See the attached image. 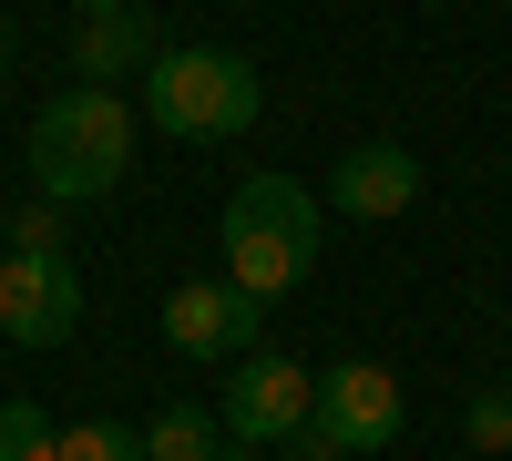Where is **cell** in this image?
Segmentation results:
<instances>
[{
    "label": "cell",
    "instance_id": "cell-1",
    "mask_svg": "<svg viewBox=\"0 0 512 461\" xmlns=\"http://www.w3.org/2000/svg\"><path fill=\"white\" fill-rule=\"evenodd\" d=\"M123 164H134V103L103 93V82H72L31 113V185L52 205H93L123 185Z\"/></svg>",
    "mask_w": 512,
    "mask_h": 461
},
{
    "label": "cell",
    "instance_id": "cell-2",
    "mask_svg": "<svg viewBox=\"0 0 512 461\" xmlns=\"http://www.w3.org/2000/svg\"><path fill=\"white\" fill-rule=\"evenodd\" d=\"M308 267H318V195L297 175H246L226 195V287H246V298L267 308Z\"/></svg>",
    "mask_w": 512,
    "mask_h": 461
},
{
    "label": "cell",
    "instance_id": "cell-3",
    "mask_svg": "<svg viewBox=\"0 0 512 461\" xmlns=\"http://www.w3.org/2000/svg\"><path fill=\"white\" fill-rule=\"evenodd\" d=\"M144 113L175 144H236L256 113H267V82L236 52H154L144 62Z\"/></svg>",
    "mask_w": 512,
    "mask_h": 461
},
{
    "label": "cell",
    "instance_id": "cell-4",
    "mask_svg": "<svg viewBox=\"0 0 512 461\" xmlns=\"http://www.w3.org/2000/svg\"><path fill=\"white\" fill-rule=\"evenodd\" d=\"M308 410H318V380H308L287 349H246V359H226V410H216V421H226V441H236V451L287 441Z\"/></svg>",
    "mask_w": 512,
    "mask_h": 461
},
{
    "label": "cell",
    "instance_id": "cell-5",
    "mask_svg": "<svg viewBox=\"0 0 512 461\" xmlns=\"http://www.w3.org/2000/svg\"><path fill=\"white\" fill-rule=\"evenodd\" d=\"M72 328H82V267L72 257H21V246H0V339L62 349Z\"/></svg>",
    "mask_w": 512,
    "mask_h": 461
},
{
    "label": "cell",
    "instance_id": "cell-6",
    "mask_svg": "<svg viewBox=\"0 0 512 461\" xmlns=\"http://www.w3.org/2000/svg\"><path fill=\"white\" fill-rule=\"evenodd\" d=\"M318 421L349 441V461H359V451H390V441H400L410 400H400V380H390L379 359H338L328 380H318Z\"/></svg>",
    "mask_w": 512,
    "mask_h": 461
},
{
    "label": "cell",
    "instance_id": "cell-7",
    "mask_svg": "<svg viewBox=\"0 0 512 461\" xmlns=\"http://www.w3.org/2000/svg\"><path fill=\"white\" fill-rule=\"evenodd\" d=\"M164 349H185V359H246L256 349V298L226 277H195L164 298Z\"/></svg>",
    "mask_w": 512,
    "mask_h": 461
},
{
    "label": "cell",
    "instance_id": "cell-8",
    "mask_svg": "<svg viewBox=\"0 0 512 461\" xmlns=\"http://www.w3.org/2000/svg\"><path fill=\"white\" fill-rule=\"evenodd\" d=\"M328 205L338 216H359V226H390V216H410L420 205V154L410 144H349L338 154V175H328Z\"/></svg>",
    "mask_w": 512,
    "mask_h": 461
},
{
    "label": "cell",
    "instance_id": "cell-9",
    "mask_svg": "<svg viewBox=\"0 0 512 461\" xmlns=\"http://www.w3.org/2000/svg\"><path fill=\"white\" fill-rule=\"evenodd\" d=\"M144 62H154V21H144V11H72V72H82V82H103V93H113V82L144 72Z\"/></svg>",
    "mask_w": 512,
    "mask_h": 461
},
{
    "label": "cell",
    "instance_id": "cell-10",
    "mask_svg": "<svg viewBox=\"0 0 512 461\" xmlns=\"http://www.w3.org/2000/svg\"><path fill=\"white\" fill-rule=\"evenodd\" d=\"M216 451H226L216 410H154V431H144V461H216Z\"/></svg>",
    "mask_w": 512,
    "mask_h": 461
},
{
    "label": "cell",
    "instance_id": "cell-11",
    "mask_svg": "<svg viewBox=\"0 0 512 461\" xmlns=\"http://www.w3.org/2000/svg\"><path fill=\"white\" fill-rule=\"evenodd\" d=\"M0 236H11L21 257H72V205H52V195H31V205H21V216L0 226Z\"/></svg>",
    "mask_w": 512,
    "mask_h": 461
},
{
    "label": "cell",
    "instance_id": "cell-12",
    "mask_svg": "<svg viewBox=\"0 0 512 461\" xmlns=\"http://www.w3.org/2000/svg\"><path fill=\"white\" fill-rule=\"evenodd\" d=\"M52 461H144V431H123V421H72V431H52Z\"/></svg>",
    "mask_w": 512,
    "mask_h": 461
},
{
    "label": "cell",
    "instance_id": "cell-13",
    "mask_svg": "<svg viewBox=\"0 0 512 461\" xmlns=\"http://www.w3.org/2000/svg\"><path fill=\"white\" fill-rule=\"evenodd\" d=\"M0 461H52V410L41 400H0Z\"/></svg>",
    "mask_w": 512,
    "mask_h": 461
},
{
    "label": "cell",
    "instance_id": "cell-14",
    "mask_svg": "<svg viewBox=\"0 0 512 461\" xmlns=\"http://www.w3.org/2000/svg\"><path fill=\"white\" fill-rule=\"evenodd\" d=\"M461 441H472V451H492V461H502V451H512V390H482L472 410H461Z\"/></svg>",
    "mask_w": 512,
    "mask_h": 461
},
{
    "label": "cell",
    "instance_id": "cell-15",
    "mask_svg": "<svg viewBox=\"0 0 512 461\" xmlns=\"http://www.w3.org/2000/svg\"><path fill=\"white\" fill-rule=\"evenodd\" d=\"M287 461H349V441H338V431L318 421V410H308V421L287 431Z\"/></svg>",
    "mask_w": 512,
    "mask_h": 461
},
{
    "label": "cell",
    "instance_id": "cell-16",
    "mask_svg": "<svg viewBox=\"0 0 512 461\" xmlns=\"http://www.w3.org/2000/svg\"><path fill=\"white\" fill-rule=\"evenodd\" d=\"M72 11H144V0H72Z\"/></svg>",
    "mask_w": 512,
    "mask_h": 461
},
{
    "label": "cell",
    "instance_id": "cell-17",
    "mask_svg": "<svg viewBox=\"0 0 512 461\" xmlns=\"http://www.w3.org/2000/svg\"><path fill=\"white\" fill-rule=\"evenodd\" d=\"M0 72H11V31H0Z\"/></svg>",
    "mask_w": 512,
    "mask_h": 461
},
{
    "label": "cell",
    "instance_id": "cell-18",
    "mask_svg": "<svg viewBox=\"0 0 512 461\" xmlns=\"http://www.w3.org/2000/svg\"><path fill=\"white\" fill-rule=\"evenodd\" d=\"M216 461H246V451H236V441H226V451H216Z\"/></svg>",
    "mask_w": 512,
    "mask_h": 461
},
{
    "label": "cell",
    "instance_id": "cell-19",
    "mask_svg": "<svg viewBox=\"0 0 512 461\" xmlns=\"http://www.w3.org/2000/svg\"><path fill=\"white\" fill-rule=\"evenodd\" d=\"M502 461H512V451H502Z\"/></svg>",
    "mask_w": 512,
    "mask_h": 461
}]
</instances>
